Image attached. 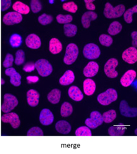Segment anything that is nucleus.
Here are the masks:
<instances>
[{
    "mask_svg": "<svg viewBox=\"0 0 137 154\" xmlns=\"http://www.w3.org/2000/svg\"><path fill=\"white\" fill-rule=\"evenodd\" d=\"M12 2L11 0H2L0 2V11H5L11 7Z\"/></svg>",
    "mask_w": 137,
    "mask_h": 154,
    "instance_id": "37998d69",
    "label": "nucleus"
},
{
    "mask_svg": "<svg viewBox=\"0 0 137 154\" xmlns=\"http://www.w3.org/2000/svg\"><path fill=\"white\" fill-rule=\"evenodd\" d=\"M99 71V65L95 62L91 61L84 67L83 73L86 78H92L96 75Z\"/></svg>",
    "mask_w": 137,
    "mask_h": 154,
    "instance_id": "f3484780",
    "label": "nucleus"
},
{
    "mask_svg": "<svg viewBox=\"0 0 137 154\" xmlns=\"http://www.w3.org/2000/svg\"><path fill=\"white\" fill-rule=\"evenodd\" d=\"M22 19H23V17L21 14L16 12H10L4 16L3 22L7 26H12V25L21 23Z\"/></svg>",
    "mask_w": 137,
    "mask_h": 154,
    "instance_id": "1a4fd4ad",
    "label": "nucleus"
},
{
    "mask_svg": "<svg viewBox=\"0 0 137 154\" xmlns=\"http://www.w3.org/2000/svg\"><path fill=\"white\" fill-rule=\"evenodd\" d=\"M119 110L121 115L126 117H136L137 115V108H130L128 102L125 100L121 101L119 105Z\"/></svg>",
    "mask_w": 137,
    "mask_h": 154,
    "instance_id": "9b49d317",
    "label": "nucleus"
},
{
    "mask_svg": "<svg viewBox=\"0 0 137 154\" xmlns=\"http://www.w3.org/2000/svg\"><path fill=\"white\" fill-rule=\"evenodd\" d=\"M40 95L34 89L29 90L27 93V101L31 107H35L39 104Z\"/></svg>",
    "mask_w": 137,
    "mask_h": 154,
    "instance_id": "a211bd4d",
    "label": "nucleus"
},
{
    "mask_svg": "<svg viewBox=\"0 0 137 154\" xmlns=\"http://www.w3.org/2000/svg\"><path fill=\"white\" fill-rule=\"evenodd\" d=\"M126 8L124 5L120 4L116 7H113L110 3H106L105 4V8L104 10V14L106 18L113 19L118 18L123 15L125 12Z\"/></svg>",
    "mask_w": 137,
    "mask_h": 154,
    "instance_id": "f257e3e1",
    "label": "nucleus"
},
{
    "mask_svg": "<svg viewBox=\"0 0 137 154\" xmlns=\"http://www.w3.org/2000/svg\"><path fill=\"white\" fill-rule=\"evenodd\" d=\"M68 94L69 97L76 101H80L84 98V95L80 89L76 86H72L69 88Z\"/></svg>",
    "mask_w": 137,
    "mask_h": 154,
    "instance_id": "aec40b11",
    "label": "nucleus"
},
{
    "mask_svg": "<svg viewBox=\"0 0 137 154\" xmlns=\"http://www.w3.org/2000/svg\"><path fill=\"white\" fill-rule=\"evenodd\" d=\"M6 75L10 76V82L14 86H19L21 85V76L19 73H17L15 69L12 67L7 68L5 71Z\"/></svg>",
    "mask_w": 137,
    "mask_h": 154,
    "instance_id": "ddd939ff",
    "label": "nucleus"
},
{
    "mask_svg": "<svg viewBox=\"0 0 137 154\" xmlns=\"http://www.w3.org/2000/svg\"><path fill=\"white\" fill-rule=\"evenodd\" d=\"M9 42L12 48H19V46H21V45L22 43V38L19 34H13L12 35H11V37H10Z\"/></svg>",
    "mask_w": 137,
    "mask_h": 154,
    "instance_id": "2f4dec72",
    "label": "nucleus"
},
{
    "mask_svg": "<svg viewBox=\"0 0 137 154\" xmlns=\"http://www.w3.org/2000/svg\"><path fill=\"white\" fill-rule=\"evenodd\" d=\"M63 8L65 11L72 12V13H75L78 11V6L73 2H67V3L63 4Z\"/></svg>",
    "mask_w": 137,
    "mask_h": 154,
    "instance_id": "ea45409f",
    "label": "nucleus"
},
{
    "mask_svg": "<svg viewBox=\"0 0 137 154\" xmlns=\"http://www.w3.org/2000/svg\"><path fill=\"white\" fill-rule=\"evenodd\" d=\"M78 31V28L76 25L68 23L64 26V33L68 37H73L76 35Z\"/></svg>",
    "mask_w": 137,
    "mask_h": 154,
    "instance_id": "cd10ccee",
    "label": "nucleus"
},
{
    "mask_svg": "<svg viewBox=\"0 0 137 154\" xmlns=\"http://www.w3.org/2000/svg\"><path fill=\"white\" fill-rule=\"evenodd\" d=\"M73 112V107L69 102H64L61 106V115L63 117H67Z\"/></svg>",
    "mask_w": 137,
    "mask_h": 154,
    "instance_id": "c85d7f7f",
    "label": "nucleus"
},
{
    "mask_svg": "<svg viewBox=\"0 0 137 154\" xmlns=\"http://www.w3.org/2000/svg\"><path fill=\"white\" fill-rule=\"evenodd\" d=\"M117 117V113L115 110H110L107 112H105L102 115V118H103L104 122L106 123H110L114 120Z\"/></svg>",
    "mask_w": 137,
    "mask_h": 154,
    "instance_id": "7c9ffc66",
    "label": "nucleus"
},
{
    "mask_svg": "<svg viewBox=\"0 0 137 154\" xmlns=\"http://www.w3.org/2000/svg\"><path fill=\"white\" fill-rule=\"evenodd\" d=\"M98 18V14L94 12H86L84 13L82 17V26L84 28H89L91 25V22L93 20H95Z\"/></svg>",
    "mask_w": 137,
    "mask_h": 154,
    "instance_id": "6ab92c4d",
    "label": "nucleus"
},
{
    "mask_svg": "<svg viewBox=\"0 0 137 154\" xmlns=\"http://www.w3.org/2000/svg\"><path fill=\"white\" fill-rule=\"evenodd\" d=\"M137 12V6L132 7V8L127 10L123 13L124 20L126 23H131L132 22V14Z\"/></svg>",
    "mask_w": 137,
    "mask_h": 154,
    "instance_id": "473e14b6",
    "label": "nucleus"
},
{
    "mask_svg": "<svg viewBox=\"0 0 137 154\" xmlns=\"http://www.w3.org/2000/svg\"><path fill=\"white\" fill-rule=\"evenodd\" d=\"M26 44L27 48L36 49L41 45V41L39 37L34 34H31L27 36L26 39Z\"/></svg>",
    "mask_w": 137,
    "mask_h": 154,
    "instance_id": "dca6fc26",
    "label": "nucleus"
},
{
    "mask_svg": "<svg viewBox=\"0 0 137 154\" xmlns=\"http://www.w3.org/2000/svg\"><path fill=\"white\" fill-rule=\"evenodd\" d=\"M34 64L39 74L42 77L49 76L53 71L51 64L45 59H40Z\"/></svg>",
    "mask_w": 137,
    "mask_h": 154,
    "instance_id": "39448f33",
    "label": "nucleus"
},
{
    "mask_svg": "<svg viewBox=\"0 0 137 154\" xmlns=\"http://www.w3.org/2000/svg\"><path fill=\"white\" fill-rule=\"evenodd\" d=\"M56 130L58 132L63 134H67L71 131V125L66 121H59L56 123Z\"/></svg>",
    "mask_w": 137,
    "mask_h": 154,
    "instance_id": "b1692460",
    "label": "nucleus"
},
{
    "mask_svg": "<svg viewBox=\"0 0 137 154\" xmlns=\"http://www.w3.org/2000/svg\"><path fill=\"white\" fill-rule=\"evenodd\" d=\"M2 121L3 123H11L12 128L14 129L18 128L21 124L19 117L17 114L14 112L6 113L2 116Z\"/></svg>",
    "mask_w": 137,
    "mask_h": 154,
    "instance_id": "9d476101",
    "label": "nucleus"
},
{
    "mask_svg": "<svg viewBox=\"0 0 137 154\" xmlns=\"http://www.w3.org/2000/svg\"><path fill=\"white\" fill-rule=\"evenodd\" d=\"M34 69H35V64L33 63H27L25 64L23 67V70L27 72V73L33 71Z\"/></svg>",
    "mask_w": 137,
    "mask_h": 154,
    "instance_id": "c03bdc74",
    "label": "nucleus"
},
{
    "mask_svg": "<svg viewBox=\"0 0 137 154\" xmlns=\"http://www.w3.org/2000/svg\"><path fill=\"white\" fill-rule=\"evenodd\" d=\"M131 36L132 38V45L134 48H136L137 46V42H136V37H137V32L136 31L133 32L131 34Z\"/></svg>",
    "mask_w": 137,
    "mask_h": 154,
    "instance_id": "de8ad7c7",
    "label": "nucleus"
},
{
    "mask_svg": "<svg viewBox=\"0 0 137 154\" xmlns=\"http://www.w3.org/2000/svg\"><path fill=\"white\" fill-rule=\"evenodd\" d=\"M79 49L78 46L74 43H70L66 48L65 55L64 57V63L68 65L73 64L78 56Z\"/></svg>",
    "mask_w": 137,
    "mask_h": 154,
    "instance_id": "7ed1b4c3",
    "label": "nucleus"
},
{
    "mask_svg": "<svg viewBox=\"0 0 137 154\" xmlns=\"http://www.w3.org/2000/svg\"><path fill=\"white\" fill-rule=\"evenodd\" d=\"M101 51L99 47L94 43H89L84 46L83 54L86 58L94 60L98 58L100 56Z\"/></svg>",
    "mask_w": 137,
    "mask_h": 154,
    "instance_id": "423d86ee",
    "label": "nucleus"
},
{
    "mask_svg": "<svg viewBox=\"0 0 137 154\" xmlns=\"http://www.w3.org/2000/svg\"><path fill=\"white\" fill-rule=\"evenodd\" d=\"M91 117L86 119L85 124L91 129H95L104 123L103 118L100 112L93 111L91 113Z\"/></svg>",
    "mask_w": 137,
    "mask_h": 154,
    "instance_id": "0eeeda50",
    "label": "nucleus"
},
{
    "mask_svg": "<svg viewBox=\"0 0 137 154\" xmlns=\"http://www.w3.org/2000/svg\"><path fill=\"white\" fill-rule=\"evenodd\" d=\"M43 130L39 127H33L27 132V136H43Z\"/></svg>",
    "mask_w": 137,
    "mask_h": 154,
    "instance_id": "4c0bfd02",
    "label": "nucleus"
},
{
    "mask_svg": "<svg viewBox=\"0 0 137 154\" xmlns=\"http://www.w3.org/2000/svg\"><path fill=\"white\" fill-rule=\"evenodd\" d=\"M53 17L51 15L44 13L43 14H41V16H39L38 21L39 23L41 25H43V26H46V25L51 23L52 21H53Z\"/></svg>",
    "mask_w": 137,
    "mask_h": 154,
    "instance_id": "c9c22d12",
    "label": "nucleus"
},
{
    "mask_svg": "<svg viewBox=\"0 0 137 154\" xmlns=\"http://www.w3.org/2000/svg\"><path fill=\"white\" fill-rule=\"evenodd\" d=\"M94 0H85L84 2H85L86 4V9L89 10V11H94L95 9V6L93 4Z\"/></svg>",
    "mask_w": 137,
    "mask_h": 154,
    "instance_id": "a18cd8bd",
    "label": "nucleus"
},
{
    "mask_svg": "<svg viewBox=\"0 0 137 154\" xmlns=\"http://www.w3.org/2000/svg\"><path fill=\"white\" fill-rule=\"evenodd\" d=\"M99 43H100L102 45L106 47H110L113 43V39L111 36L107 35V34H101L99 36Z\"/></svg>",
    "mask_w": 137,
    "mask_h": 154,
    "instance_id": "f704fd0d",
    "label": "nucleus"
},
{
    "mask_svg": "<svg viewBox=\"0 0 137 154\" xmlns=\"http://www.w3.org/2000/svg\"><path fill=\"white\" fill-rule=\"evenodd\" d=\"M75 75L73 72L71 70H67L64 75L59 79V83L61 85L67 86L72 84L74 82Z\"/></svg>",
    "mask_w": 137,
    "mask_h": 154,
    "instance_id": "5701e85b",
    "label": "nucleus"
},
{
    "mask_svg": "<svg viewBox=\"0 0 137 154\" xmlns=\"http://www.w3.org/2000/svg\"><path fill=\"white\" fill-rule=\"evenodd\" d=\"M126 127L123 123H119L117 125L111 126L108 129V134L112 136H123L125 134Z\"/></svg>",
    "mask_w": 137,
    "mask_h": 154,
    "instance_id": "412c9836",
    "label": "nucleus"
},
{
    "mask_svg": "<svg viewBox=\"0 0 137 154\" xmlns=\"http://www.w3.org/2000/svg\"><path fill=\"white\" fill-rule=\"evenodd\" d=\"M122 29V26L121 24L118 21H114L110 25L108 32V34H111V35H117L118 34L119 32L121 31Z\"/></svg>",
    "mask_w": 137,
    "mask_h": 154,
    "instance_id": "c756f323",
    "label": "nucleus"
},
{
    "mask_svg": "<svg viewBox=\"0 0 137 154\" xmlns=\"http://www.w3.org/2000/svg\"><path fill=\"white\" fill-rule=\"evenodd\" d=\"M49 49L51 54H59L62 51V49H63V45H62L61 41L58 39L53 38L49 41Z\"/></svg>",
    "mask_w": 137,
    "mask_h": 154,
    "instance_id": "393cba45",
    "label": "nucleus"
},
{
    "mask_svg": "<svg viewBox=\"0 0 137 154\" xmlns=\"http://www.w3.org/2000/svg\"><path fill=\"white\" fill-rule=\"evenodd\" d=\"M118 97V94L114 89L109 88L98 96V102L103 106H108L112 102L115 101Z\"/></svg>",
    "mask_w": 137,
    "mask_h": 154,
    "instance_id": "f03ea898",
    "label": "nucleus"
},
{
    "mask_svg": "<svg viewBox=\"0 0 137 154\" xmlns=\"http://www.w3.org/2000/svg\"><path fill=\"white\" fill-rule=\"evenodd\" d=\"M18 99L15 96L6 93L4 95V103L2 105L1 110L4 113H8L18 105Z\"/></svg>",
    "mask_w": 137,
    "mask_h": 154,
    "instance_id": "20e7f679",
    "label": "nucleus"
},
{
    "mask_svg": "<svg viewBox=\"0 0 137 154\" xmlns=\"http://www.w3.org/2000/svg\"><path fill=\"white\" fill-rule=\"evenodd\" d=\"M118 66V60L115 58H111L106 62L104 65V72L110 78H115L118 76V72L115 68Z\"/></svg>",
    "mask_w": 137,
    "mask_h": 154,
    "instance_id": "6e6552de",
    "label": "nucleus"
},
{
    "mask_svg": "<svg viewBox=\"0 0 137 154\" xmlns=\"http://www.w3.org/2000/svg\"><path fill=\"white\" fill-rule=\"evenodd\" d=\"M83 88L84 93L86 95L91 96L94 93L96 89V84L91 79H86L83 83Z\"/></svg>",
    "mask_w": 137,
    "mask_h": 154,
    "instance_id": "4be33fe9",
    "label": "nucleus"
},
{
    "mask_svg": "<svg viewBox=\"0 0 137 154\" xmlns=\"http://www.w3.org/2000/svg\"><path fill=\"white\" fill-rule=\"evenodd\" d=\"M61 91L59 89H53L48 95H47V99L49 102L53 104H57L61 99Z\"/></svg>",
    "mask_w": 137,
    "mask_h": 154,
    "instance_id": "bb28decb",
    "label": "nucleus"
},
{
    "mask_svg": "<svg viewBox=\"0 0 137 154\" xmlns=\"http://www.w3.org/2000/svg\"><path fill=\"white\" fill-rule=\"evenodd\" d=\"M15 60H14V63L17 65H21L25 62V52L19 49L15 54Z\"/></svg>",
    "mask_w": 137,
    "mask_h": 154,
    "instance_id": "58836bf2",
    "label": "nucleus"
},
{
    "mask_svg": "<svg viewBox=\"0 0 137 154\" xmlns=\"http://www.w3.org/2000/svg\"><path fill=\"white\" fill-rule=\"evenodd\" d=\"M56 20L58 23L61 24H68L71 23L73 20V17L71 15L69 14H66V15H63V14H58L56 17Z\"/></svg>",
    "mask_w": 137,
    "mask_h": 154,
    "instance_id": "e433bc0d",
    "label": "nucleus"
},
{
    "mask_svg": "<svg viewBox=\"0 0 137 154\" xmlns=\"http://www.w3.org/2000/svg\"><path fill=\"white\" fill-rule=\"evenodd\" d=\"M31 10L34 13H38L42 10V4L38 0H32L30 2Z\"/></svg>",
    "mask_w": 137,
    "mask_h": 154,
    "instance_id": "a19ab883",
    "label": "nucleus"
},
{
    "mask_svg": "<svg viewBox=\"0 0 137 154\" xmlns=\"http://www.w3.org/2000/svg\"><path fill=\"white\" fill-rule=\"evenodd\" d=\"M76 136H91L92 133L89 127L82 126L76 130Z\"/></svg>",
    "mask_w": 137,
    "mask_h": 154,
    "instance_id": "72a5a7b5",
    "label": "nucleus"
},
{
    "mask_svg": "<svg viewBox=\"0 0 137 154\" xmlns=\"http://www.w3.org/2000/svg\"><path fill=\"white\" fill-rule=\"evenodd\" d=\"M14 62V57L11 54H8L5 58L3 63V66L5 68H10L12 66Z\"/></svg>",
    "mask_w": 137,
    "mask_h": 154,
    "instance_id": "79ce46f5",
    "label": "nucleus"
},
{
    "mask_svg": "<svg viewBox=\"0 0 137 154\" xmlns=\"http://www.w3.org/2000/svg\"><path fill=\"white\" fill-rule=\"evenodd\" d=\"M122 58L127 63L134 64L137 60V50L136 48L130 47L122 54Z\"/></svg>",
    "mask_w": 137,
    "mask_h": 154,
    "instance_id": "f8f14e48",
    "label": "nucleus"
},
{
    "mask_svg": "<svg viewBox=\"0 0 137 154\" xmlns=\"http://www.w3.org/2000/svg\"><path fill=\"white\" fill-rule=\"evenodd\" d=\"M12 8L16 12H18L19 14H27L30 12V8L27 5L23 4L21 2H16L12 6Z\"/></svg>",
    "mask_w": 137,
    "mask_h": 154,
    "instance_id": "a878e982",
    "label": "nucleus"
},
{
    "mask_svg": "<svg viewBox=\"0 0 137 154\" xmlns=\"http://www.w3.org/2000/svg\"><path fill=\"white\" fill-rule=\"evenodd\" d=\"M27 82L30 83H36L39 80V78L37 76H27Z\"/></svg>",
    "mask_w": 137,
    "mask_h": 154,
    "instance_id": "49530a36",
    "label": "nucleus"
},
{
    "mask_svg": "<svg viewBox=\"0 0 137 154\" xmlns=\"http://www.w3.org/2000/svg\"><path fill=\"white\" fill-rule=\"evenodd\" d=\"M136 73L134 70H128L126 71L123 75L121 77L120 79V82L121 85L124 87H128L130 86L133 83L134 79L136 78Z\"/></svg>",
    "mask_w": 137,
    "mask_h": 154,
    "instance_id": "2eb2a0df",
    "label": "nucleus"
},
{
    "mask_svg": "<svg viewBox=\"0 0 137 154\" xmlns=\"http://www.w3.org/2000/svg\"><path fill=\"white\" fill-rule=\"evenodd\" d=\"M54 115L49 109L44 108L42 110L40 114L39 121L42 125H49L53 123L54 121Z\"/></svg>",
    "mask_w": 137,
    "mask_h": 154,
    "instance_id": "4468645a",
    "label": "nucleus"
}]
</instances>
